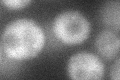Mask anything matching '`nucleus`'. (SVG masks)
I'll return each mask as SVG.
<instances>
[{
  "mask_svg": "<svg viewBox=\"0 0 120 80\" xmlns=\"http://www.w3.org/2000/svg\"><path fill=\"white\" fill-rule=\"evenodd\" d=\"M1 2L10 10H20L27 6L31 0H1Z\"/></svg>",
  "mask_w": 120,
  "mask_h": 80,
  "instance_id": "obj_6",
  "label": "nucleus"
},
{
  "mask_svg": "<svg viewBox=\"0 0 120 80\" xmlns=\"http://www.w3.org/2000/svg\"><path fill=\"white\" fill-rule=\"evenodd\" d=\"M67 73L71 79L75 80H98L103 77L104 65L98 56L85 51L78 52L69 58Z\"/></svg>",
  "mask_w": 120,
  "mask_h": 80,
  "instance_id": "obj_3",
  "label": "nucleus"
},
{
  "mask_svg": "<svg viewBox=\"0 0 120 80\" xmlns=\"http://www.w3.org/2000/svg\"><path fill=\"white\" fill-rule=\"evenodd\" d=\"M100 20L109 30L120 31V0H108L101 6Z\"/></svg>",
  "mask_w": 120,
  "mask_h": 80,
  "instance_id": "obj_5",
  "label": "nucleus"
},
{
  "mask_svg": "<svg viewBox=\"0 0 120 80\" xmlns=\"http://www.w3.org/2000/svg\"><path fill=\"white\" fill-rule=\"evenodd\" d=\"M90 22L82 13L75 10L58 14L52 22V32L60 42L66 45L81 44L90 33Z\"/></svg>",
  "mask_w": 120,
  "mask_h": 80,
  "instance_id": "obj_2",
  "label": "nucleus"
},
{
  "mask_svg": "<svg viewBox=\"0 0 120 80\" xmlns=\"http://www.w3.org/2000/svg\"><path fill=\"white\" fill-rule=\"evenodd\" d=\"M94 45L97 53L104 59H114L120 52V37L112 30H104L96 36Z\"/></svg>",
  "mask_w": 120,
  "mask_h": 80,
  "instance_id": "obj_4",
  "label": "nucleus"
},
{
  "mask_svg": "<svg viewBox=\"0 0 120 80\" xmlns=\"http://www.w3.org/2000/svg\"><path fill=\"white\" fill-rule=\"evenodd\" d=\"M45 35L35 21L20 18L6 25L1 36V51L8 59L21 61L36 57L43 49Z\"/></svg>",
  "mask_w": 120,
  "mask_h": 80,
  "instance_id": "obj_1",
  "label": "nucleus"
},
{
  "mask_svg": "<svg viewBox=\"0 0 120 80\" xmlns=\"http://www.w3.org/2000/svg\"><path fill=\"white\" fill-rule=\"evenodd\" d=\"M110 78L114 80H120V58L112 64L110 68Z\"/></svg>",
  "mask_w": 120,
  "mask_h": 80,
  "instance_id": "obj_7",
  "label": "nucleus"
}]
</instances>
